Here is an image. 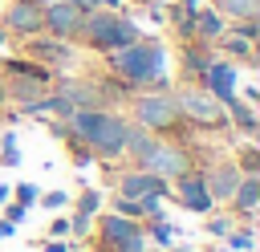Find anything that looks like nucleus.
<instances>
[{
  "label": "nucleus",
  "mask_w": 260,
  "mask_h": 252,
  "mask_svg": "<svg viewBox=\"0 0 260 252\" xmlns=\"http://www.w3.org/2000/svg\"><path fill=\"white\" fill-rule=\"evenodd\" d=\"M106 69L126 81L130 89H167V45L158 37H138L122 49H110L106 53Z\"/></svg>",
  "instance_id": "f257e3e1"
},
{
  "label": "nucleus",
  "mask_w": 260,
  "mask_h": 252,
  "mask_svg": "<svg viewBox=\"0 0 260 252\" xmlns=\"http://www.w3.org/2000/svg\"><path fill=\"white\" fill-rule=\"evenodd\" d=\"M138 37H142V28L134 24V16L114 12V8H93L81 16V33L73 45H85L89 53H110V49H122Z\"/></svg>",
  "instance_id": "f03ea898"
},
{
  "label": "nucleus",
  "mask_w": 260,
  "mask_h": 252,
  "mask_svg": "<svg viewBox=\"0 0 260 252\" xmlns=\"http://www.w3.org/2000/svg\"><path fill=\"white\" fill-rule=\"evenodd\" d=\"M130 122L146 126L150 134H179L183 130V118H179V106H175V89H134L130 98Z\"/></svg>",
  "instance_id": "7ed1b4c3"
},
{
  "label": "nucleus",
  "mask_w": 260,
  "mask_h": 252,
  "mask_svg": "<svg viewBox=\"0 0 260 252\" xmlns=\"http://www.w3.org/2000/svg\"><path fill=\"white\" fill-rule=\"evenodd\" d=\"M175 106H179L183 126H191V130H228L223 102L215 93H207L203 85H195V81H187V85L175 89Z\"/></svg>",
  "instance_id": "20e7f679"
},
{
  "label": "nucleus",
  "mask_w": 260,
  "mask_h": 252,
  "mask_svg": "<svg viewBox=\"0 0 260 252\" xmlns=\"http://www.w3.org/2000/svg\"><path fill=\"white\" fill-rule=\"evenodd\" d=\"M134 167H142V171H150V175H162V179L171 183V179L195 171V154H191L187 142H175V138H167V134H154V142L142 150V159H138Z\"/></svg>",
  "instance_id": "39448f33"
},
{
  "label": "nucleus",
  "mask_w": 260,
  "mask_h": 252,
  "mask_svg": "<svg viewBox=\"0 0 260 252\" xmlns=\"http://www.w3.org/2000/svg\"><path fill=\"white\" fill-rule=\"evenodd\" d=\"M126 126H130L126 114H118L114 106L102 110V122H98L93 138L85 142V146L93 150V159H102V163H118V159H122V142H126Z\"/></svg>",
  "instance_id": "423d86ee"
},
{
  "label": "nucleus",
  "mask_w": 260,
  "mask_h": 252,
  "mask_svg": "<svg viewBox=\"0 0 260 252\" xmlns=\"http://www.w3.org/2000/svg\"><path fill=\"white\" fill-rule=\"evenodd\" d=\"M24 57H32V61H41V65H49L57 73V69L73 65L77 49H73V41H61V37H49V33H32V37H24Z\"/></svg>",
  "instance_id": "0eeeda50"
},
{
  "label": "nucleus",
  "mask_w": 260,
  "mask_h": 252,
  "mask_svg": "<svg viewBox=\"0 0 260 252\" xmlns=\"http://www.w3.org/2000/svg\"><path fill=\"white\" fill-rule=\"evenodd\" d=\"M81 8H73L69 0H53V4H45L41 8V33H49V37H61V41H77V33H81Z\"/></svg>",
  "instance_id": "6e6552de"
},
{
  "label": "nucleus",
  "mask_w": 260,
  "mask_h": 252,
  "mask_svg": "<svg viewBox=\"0 0 260 252\" xmlns=\"http://www.w3.org/2000/svg\"><path fill=\"white\" fill-rule=\"evenodd\" d=\"M171 195L179 199V207H187V211H195V215H207V211L215 207V199H211L199 167L187 171V175H179V179H171Z\"/></svg>",
  "instance_id": "1a4fd4ad"
},
{
  "label": "nucleus",
  "mask_w": 260,
  "mask_h": 252,
  "mask_svg": "<svg viewBox=\"0 0 260 252\" xmlns=\"http://www.w3.org/2000/svg\"><path fill=\"white\" fill-rule=\"evenodd\" d=\"M0 24H4V33L8 37H32V33H41V4L37 0H8L4 4V12H0Z\"/></svg>",
  "instance_id": "9d476101"
},
{
  "label": "nucleus",
  "mask_w": 260,
  "mask_h": 252,
  "mask_svg": "<svg viewBox=\"0 0 260 252\" xmlns=\"http://www.w3.org/2000/svg\"><path fill=\"white\" fill-rule=\"evenodd\" d=\"M240 175H244V171L232 163V154H228V159H211V163L203 167V183H207V191H211L215 207H219V203L228 207V199H232V191H236Z\"/></svg>",
  "instance_id": "9b49d317"
},
{
  "label": "nucleus",
  "mask_w": 260,
  "mask_h": 252,
  "mask_svg": "<svg viewBox=\"0 0 260 252\" xmlns=\"http://www.w3.org/2000/svg\"><path fill=\"white\" fill-rule=\"evenodd\" d=\"M118 195H126V199H146V195L167 199V195H171V183H167L162 175H150V171H142V167H130V171L118 175Z\"/></svg>",
  "instance_id": "f8f14e48"
},
{
  "label": "nucleus",
  "mask_w": 260,
  "mask_h": 252,
  "mask_svg": "<svg viewBox=\"0 0 260 252\" xmlns=\"http://www.w3.org/2000/svg\"><path fill=\"white\" fill-rule=\"evenodd\" d=\"M199 85H203L207 93H215L219 102H228V98L236 93V85H240V65L228 61V57H211V65L203 69Z\"/></svg>",
  "instance_id": "ddd939ff"
},
{
  "label": "nucleus",
  "mask_w": 260,
  "mask_h": 252,
  "mask_svg": "<svg viewBox=\"0 0 260 252\" xmlns=\"http://www.w3.org/2000/svg\"><path fill=\"white\" fill-rule=\"evenodd\" d=\"M4 77V93L12 106H24V102H37L53 89V77H37V73H0Z\"/></svg>",
  "instance_id": "4468645a"
},
{
  "label": "nucleus",
  "mask_w": 260,
  "mask_h": 252,
  "mask_svg": "<svg viewBox=\"0 0 260 252\" xmlns=\"http://www.w3.org/2000/svg\"><path fill=\"white\" fill-rule=\"evenodd\" d=\"M228 207H232L240 219H252V215H256V207H260V171L240 175V183H236V191H232Z\"/></svg>",
  "instance_id": "2eb2a0df"
},
{
  "label": "nucleus",
  "mask_w": 260,
  "mask_h": 252,
  "mask_svg": "<svg viewBox=\"0 0 260 252\" xmlns=\"http://www.w3.org/2000/svg\"><path fill=\"white\" fill-rule=\"evenodd\" d=\"M98 219V248L106 252V248H114L118 240H126L130 232H138L142 228V219H126V215H118V211H106V215H93Z\"/></svg>",
  "instance_id": "dca6fc26"
},
{
  "label": "nucleus",
  "mask_w": 260,
  "mask_h": 252,
  "mask_svg": "<svg viewBox=\"0 0 260 252\" xmlns=\"http://www.w3.org/2000/svg\"><path fill=\"white\" fill-rule=\"evenodd\" d=\"M223 28H228V20L219 16V8L211 4H199V12H195V20H191V41H203V45H215L219 37H223Z\"/></svg>",
  "instance_id": "f3484780"
},
{
  "label": "nucleus",
  "mask_w": 260,
  "mask_h": 252,
  "mask_svg": "<svg viewBox=\"0 0 260 252\" xmlns=\"http://www.w3.org/2000/svg\"><path fill=\"white\" fill-rule=\"evenodd\" d=\"M223 110H228V126L232 130H240V134H256V126H260V114H256V106L252 102H244L240 93H232L228 102H223Z\"/></svg>",
  "instance_id": "a211bd4d"
},
{
  "label": "nucleus",
  "mask_w": 260,
  "mask_h": 252,
  "mask_svg": "<svg viewBox=\"0 0 260 252\" xmlns=\"http://www.w3.org/2000/svg\"><path fill=\"white\" fill-rule=\"evenodd\" d=\"M211 57H215V45L183 41V73H187V81H199V77H203V69L211 65Z\"/></svg>",
  "instance_id": "6ab92c4d"
},
{
  "label": "nucleus",
  "mask_w": 260,
  "mask_h": 252,
  "mask_svg": "<svg viewBox=\"0 0 260 252\" xmlns=\"http://www.w3.org/2000/svg\"><path fill=\"white\" fill-rule=\"evenodd\" d=\"M215 45L228 53V61H236V65H256V41H244V37H236V33L223 28V37H219Z\"/></svg>",
  "instance_id": "aec40b11"
},
{
  "label": "nucleus",
  "mask_w": 260,
  "mask_h": 252,
  "mask_svg": "<svg viewBox=\"0 0 260 252\" xmlns=\"http://www.w3.org/2000/svg\"><path fill=\"white\" fill-rule=\"evenodd\" d=\"M154 142V134L146 130V126H138V122H130L126 126V142H122V159H130V163H138L142 159V150Z\"/></svg>",
  "instance_id": "412c9836"
},
{
  "label": "nucleus",
  "mask_w": 260,
  "mask_h": 252,
  "mask_svg": "<svg viewBox=\"0 0 260 252\" xmlns=\"http://www.w3.org/2000/svg\"><path fill=\"white\" fill-rule=\"evenodd\" d=\"M219 16L223 20H248V16H260V0H215Z\"/></svg>",
  "instance_id": "4be33fe9"
},
{
  "label": "nucleus",
  "mask_w": 260,
  "mask_h": 252,
  "mask_svg": "<svg viewBox=\"0 0 260 252\" xmlns=\"http://www.w3.org/2000/svg\"><path fill=\"white\" fill-rule=\"evenodd\" d=\"M102 203H106V195H102L98 187H89V183H85V187L77 191V203H73V211H85V215H98V211H102Z\"/></svg>",
  "instance_id": "5701e85b"
},
{
  "label": "nucleus",
  "mask_w": 260,
  "mask_h": 252,
  "mask_svg": "<svg viewBox=\"0 0 260 252\" xmlns=\"http://www.w3.org/2000/svg\"><path fill=\"white\" fill-rule=\"evenodd\" d=\"M146 240H150V244H158L162 252H171V248H175V228H171L167 219H150V232H146Z\"/></svg>",
  "instance_id": "b1692460"
},
{
  "label": "nucleus",
  "mask_w": 260,
  "mask_h": 252,
  "mask_svg": "<svg viewBox=\"0 0 260 252\" xmlns=\"http://www.w3.org/2000/svg\"><path fill=\"white\" fill-rule=\"evenodd\" d=\"M232 228H236V219H232V215H219L215 207H211V211H207V219H203V232H207V236H215V240H223Z\"/></svg>",
  "instance_id": "393cba45"
},
{
  "label": "nucleus",
  "mask_w": 260,
  "mask_h": 252,
  "mask_svg": "<svg viewBox=\"0 0 260 252\" xmlns=\"http://www.w3.org/2000/svg\"><path fill=\"white\" fill-rule=\"evenodd\" d=\"M0 167H20V150H16V130L0 134Z\"/></svg>",
  "instance_id": "a878e982"
},
{
  "label": "nucleus",
  "mask_w": 260,
  "mask_h": 252,
  "mask_svg": "<svg viewBox=\"0 0 260 252\" xmlns=\"http://www.w3.org/2000/svg\"><path fill=\"white\" fill-rule=\"evenodd\" d=\"M232 163H236L244 175H248V171H260V146H256V142H244V146L236 150V159H232Z\"/></svg>",
  "instance_id": "bb28decb"
},
{
  "label": "nucleus",
  "mask_w": 260,
  "mask_h": 252,
  "mask_svg": "<svg viewBox=\"0 0 260 252\" xmlns=\"http://www.w3.org/2000/svg\"><path fill=\"white\" fill-rule=\"evenodd\" d=\"M223 248H236V252H252V248H256V236H252V228H232V232L223 236Z\"/></svg>",
  "instance_id": "cd10ccee"
},
{
  "label": "nucleus",
  "mask_w": 260,
  "mask_h": 252,
  "mask_svg": "<svg viewBox=\"0 0 260 252\" xmlns=\"http://www.w3.org/2000/svg\"><path fill=\"white\" fill-rule=\"evenodd\" d=\"M106 252H150V240H146V228H138V232H130L126 240H118L114 248H106Z\"/></svg>",
  "instance_id": "c85d7f7f"
},
{
  "label": "nucleus",
  "mask_w": 260,
  "mask_h": 252,
  "mask_svg": "<svg viewBox=\"0 0 260 252\" xmlns=\"http://www.w3.org/2000/svg\"><path fill=\"white\" fill-rule=\"evenodd\" d=\"M228 33L244 37V41H256L260 37V16H248V20H228Z\"/></svg>",
  "instance_id": "c756f323"
},
{
  "label": "nucleus",
  "mask_w": 260,
  "mask_h": 252,
  "mask_svg": "<svg viewBox=\"0 0 260 252\" xmlns=\"http://www.w3.org/2000/svg\"><path fill=\"white\" fill-rule=\"evenodd\" d=\"M114 211H118V215H126V219H142V199L114 195Z\"/></svg>",
  "instance_id": "7c9ffc66"
},
{
  "label": "nucleus",
  "mask_w": 260,
  "mask_h": 252,
  "mask_svg": "<svg viewBox=\"0 0 260 252\" xmlns=\"http://www.w3.org/2000/svg\"><path fill=\"white\" fill-rule=\"evenodd\" d=\"M89 232H93V215L73 211V215H69V236H73V240H81V236H89Z\"/></svg>",
  "instance_id": "2f4dec72"
},
{
  "label": "nucleus",
  "mask_w": 260,
  "mask_h": 252,
  "mask_svg": "<svg viewBox=\"0 0 260 252\" xmlns=\"http://www.w3.org/2000/svg\"><path fill=\"white\" fill-rule=\"evenodd\" d=\"M37 203H41L45 211H61V207H69V195H65V191H41Z\"/></svg>",
  "instance_id": "473e14b6"
},
{
  "label": "nucleus",
  "mask_w": 260,
  "mask_h": 252,
  "mask_svg": "<svg viewBox=\"0 0 260 252\" xmlns=\"http://www.w3.org/2000/svg\"><path fill=\"white\" fill-rule=\"evenodd\" d=\"M37 195H41V187H37V183H16V187H12V199H16V203H28V207H32V203H37Z\"/></svg>",
  "instance_id": "72a5a7b5"
},
{
  "label": "nucleus",
  "mask_w": 260,
  "mask_h": 252,
  "mask_svg": "<svg viewBox=\"0 0 260 252\" xmlns=\"http://www.w3.org/2000/svg\"><path fill=\"white\" fill-rule=\"evenodd\" d=\"M0 207H4V219H8V224H24V219H28V203L8 199V203H0Z\"/></svg>",
  "instance_id": "f704fd0d"
},
{
  "label": "nucleus",
  "mask_w": 260,
  "mask_h": 252,
  "mask_svg": "<svg viewBox=\"0 0 260 252\" xmlns=\"http://www.w3.org/2000/svg\"><path fill=\"white\" fill-rule=\"evenodd\" d=\"M41 248H45V252H77V240H73V236H49Z\"/></svg>",
  "instance_id": "c9c22d12"
},
{
  "label": "nucleus",
  "mask_w": 260,
  "mask_h": 252,
  "mask_svg": "<svg viewBox=\"0 0 260 252\" xmlns=\"http://www.w3.org/2000/svg\"><path fill=\"white\" fill-rule=\"evenodd\" d=\"M49 236H69V215H53L49 219Z\"/></svg>",
  "instance_id": "e433bc0d"
},
{
  "label": "nucleus",
  "mask_w": 260,
  "mask_h": 252,
  "mask_svg": "<svg viewBox=\"0 0 260 252\" xmlns=\"http://www.w3.org/2000/svg\"><path fill=\"white\" fill-rule=\"evenodd\" d=\"M236 93H240V98H244V102H252V106H256V102H260V89H256V85H244V89H236Z\"/></svg>",
  "instance_id": "4c0bfd02"
},
{
  "label": "nucleus",
  "mask_w": 260,
  "mask_h": 252,
  "mask_svg": "<svg viewBox=\"0 0 260 252\" xmlns=\"http://www.w3.org/2000/svg\"><path fill=\"white\" fill-rule=\"evenodd\" d=\"M69 4H73V8H81V12H93V8H98V0H69Z\"/></svg>",
  "instance_id": "58836bf2"
},
{
  "label": "nucleus",
  "mask_w": 260,
  "mask_h": 252,
  "mask_svg": "<svg viewBox=\"0 0 260 252\" xmlns=\"http://www.w3.org/2000/svg\"><path fill=\"white\" fill-rule=\"evenodd\" d=\"M12 232H16V224H8V219H0V240H8Z\"/></svg>",
  "instance_id": "ea45409f"
},
{
  "label": "nucleus",
  "mask_w": 260,
  "mask_h": 252,
  "mask_svg": "<svg viewBox=\"0 0 260 252\" xmlns=\"http://www.w3.org/2000/svg\"><path fill=\"white\" fill-rule=\"evenodd\" d=\"M98 8H114V12H122V0H98Z\"/></svg>",
  "instance_id": "a19ab883"
},
{
  "label": "nucleus",
  "mask_w": 260,
  "mask_h": 252,
  "mask_svg": "<svg viewBox=\"0 0 260 252\" xmlns=\"http://www.w3.org/2000/svg\"><path fill=\"white\" fill-rule=\"evenodd\" d=\"M8 199H12V187H8V183H0V203H8Z\"/></svg>",
  "instance_id": "79ce46f5"
},
{
  "label": "nucleus",
  "mask_w": 260,
  "mask_h": 252,
  "mask_svg": "<svg viewBox=\"0 0 260 252\" xmlns=\"http://www.w3.org/2000/svg\"><path fill=\"white\" fill-rule=\"evenodd\" d=\"M8 41H12V37H8V33H4V24H0V49H4Z\"/></svg>",
  "instance_id": "37998d69"
},
{
  "label": "nucleus",
  "mask_w": 260,
  "mask_h": 252,
  "mask_svg": "<svg viewBox=\"0 0 260 252\" xmlns=\"http://www.w3.org/2000/svg\"><path fill=\"white\" fill-rule=\"evenodd\" d=\"M0 106H8V93H4V77H0Z\"/></svg>",
  "instance_id": "c03bdc74"
},
{
  "label": "nucleus",
  "mask_w": 260,
  "mask_h": 252,
  "mask_svg": "<svg viewBox=\"0 0 260 252\" xmlns=\"http://www.w3.org/2000/svg\"><path fill=\"white\" fill-rule=\"evenodd\" d=\"M37 4H41V8H45V4H53V0H37Z\"/></svg>",
  "instance_id": "a18cd8bd"
}]
</instances>
